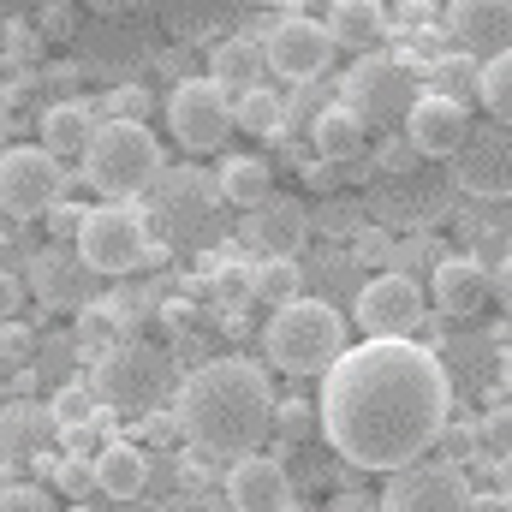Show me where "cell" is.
I'll return each mask as SVG.
<instances>
[{
  "instance_id": "obj_1",
  "label": "cell",
  "mask_w": 512,
  "mask_h": 512,
  "mask_svg": "<svg viewBox=\"0 0 512 512\" xmlns=\"http://www.w3.org/2000/svg\"><path fill=\"white\" fill-rule=\"evenodd\" d=\"M453 411V382L441 352L417 340H364L322 370L316 435L340 453L346 471H405L417 465Z\"/></svg>"
},
{
  "instance_id": "obj_2",
  "label": "cell",
  "mask_w": 512,
  "mask_h": 512,
  "mask_svg": "<svg viewBox=\"0 0 512 512\" xmlns=\"http://www.w3.org/2000/svg\"><path fill=\"white\" fill-rule=\"evenodd\" d=\"M268 417H274V387L251 358H215L203 370H191L179 399H173V429L209 453V459H251L268 441Z\"/></svg>"
},
{
  "instance_id": "obj_3",
  "label": "cell",
  "mask_w": 512,
  "mask_h": 512,
  "mask_svg": "<svg viewBox=\"0 0 512 512\" xmlns=\"http://www.w3.org/2000/svg\"><path fill=\"white\" fill-rule=\"evenodd\" d=\"M262 346L280 364V376H322L346 352V322L328 298H292L268 316Z\"/></svg>"
},
{
  "instance_id": "obj_4",
  "label": "cell",
  "mask_w": 512,
  "mask_h": 512,
  "mask_svg": "<svg viewBox=\"0 0 512 512\" xmlns=\"http://www.w3.org/2000/svg\"><path fill=\"white\" fill-rule=\"evenodd\" d=\"M84 173L102 197L126 203V197H149V185L161 179V143L149 137V126H131V120H96L90 143H84Z\"/></svg>"
},
{
  "instance_id": "obj_5",
  "label": "cell",
  "mask_w": 512,
  "mask_h": 512,
  "mask_svg": "<svg viewBox=\"0 0 512 512\" xmlns=\"http://www.w3.org/2000/svg\"><path fill=\"white\" fill-rule=\"evenodd\" d=\"M96 405L120 417H155V405L173 393V358L149 340H120L96 358Z\"/></svg>"
},
{
  "instance_id": "obj_6",
  "label": "cell",
  "mask_w": 512,
  "mask_h": 512,
  "mask_svg": "<svg viewBox=\"0 0 512 512\" xmlns=\"http://www.w3.org/2000/svg\"><path fill=\"white\" fill-rule=\"evenodd\" d=\"M417 72L411 60H393V54H370V60H352V72L340 78V108L358 120L364 131H393L405 126L411 102H417Z\"/></svg>"
},
{
  "instance_id": "obj_7",
  "label": "cell",
  "mask_w": 512,
  "mask_h": 512,
  "mask_svg": "<svg viewBox=\"0 0 512 512\" xmlns=\"http://www.w3.org/2000/svg\"><path fill=\"white\" fill-rule=\"evenodd\" d=\"M149 227L143 215L126 209V203H102V209H84L78 221V239H72V256L90 268V274H131L149 262Z\"/></svg>"
},
{
  "instance_id": "obj_8",
  "label": "cell",
  "mask_w": 512,
  "mask_h": 512,
  "mask_svg": "<svg viewBox=\"0 0 512 512\" xmlns=\"http://www.w3.org/2000/svg\"><path fill=\"white\" fill-rule=\"evenodd\" d=\"M215 179L203 173V167H161V179L149 185V215H143V227L149 233H161V239H197L203 227H209V215H215Z\"/></svg>"
},
{
  "instance_id": "obj_9",
  "label": "cell",
  "mask_w": 512,
  "mask_h": 512,
  "mask_svg": "<svg viewBox=\"0 0 512 512\" xmlns=\"http://www.w3.org/2000/svg\"><path fill=\"white\" fill-rule=\"evenodd\" d=\"M447 185L471 203H507L512 191V137L507 126H471L447 155Z\"/></svg>"
},
{
  "instance_id": "obj_10",
  "label": "cell",
  "mask_w": 512,
  "mask_h": 512,
  "mask_svg": "<svg viewBox=\"0 0 512 512\" xmlns=\"http://www.w3.org/2000/svg\"><path fill=\"white\" fill-rule=\"evenodd\" d=\"M66 197V167L54 155H42L36 143L24 149H0V215L12 221H36L48 203Z\"/></svg>"
},
{
  "instance_id": "obj_11",
  "label": "cell",
  "mask_w": 512,
  "mask_h": 512,
  "mask_svg": "<svg viewBox=\"0 0 512 512\" xmlns=\"http://www.w3.org/2000/svg\"><path fill=\"white\" fill-rule=\"evenodd\" d=\"M167 126L179 137V149H191V155H209V149H221L227 143V131H233V96H221L209 78H179L173 84V96H167Z\"/></svg>"
},
{
  "instance_id": "obj_12",
  "label": "cell",
  "mask_w": 512,
  "mask_h": 512,
  "mask_svg": "<svg viewBox=\"0 0 512 512\" xmlns=\"http://www.w3.org/2000/svg\"><path fill=\"white\" fill-rule=\"evenodd\" d=\"M471 501V483L453 459H417L405 471H393L382 489V512H465Z\"/></svg>"
},
{
  "instance_id": "obj_13",
  "label": "cell",
  "mask_w": 512,
  "mask_h": 512,
  "mask_svg": "<svg viewBox=\"0 0 512 512\" xmlns=\"http://www.w3.org/2000/svg\"><path fill=\"white\" fill-rule=\"evenodd\" d=\"M262 42V66L274 72V78H286V84H316L322 72H328V60H334V48H328V30L316 24V18H304V12H286L268 36H256Z\"/></svg>"
},
{
  "instance_id": "obj_14",
  "label": "cell",
  "mask_w": 512,
  "mask_h": 512,
  "mask_svg": "<svg viewBox=\"0 0 512 512\" xmlns=\"http://www.w3.org/2000/svg\"><path fill=\"white\" fill-rule=\"evenodd\" d=\"M364 340H411V328H423V286L405 280V274H376L358 286V304H352Z\"/></svg>"
},
{
  "instance_id": "obj_15",
  "label": "cell",
  "mask_w": 512,
  "mask_h": 512,
  "mask_svg": "<svg viewBox=\"0 0 512 512\" xmlns=\"http://www.w3.org/2000/svg\"><path fill=\"white\" fill-rule=\"evenodd\" d=\"M441 30H447L453 54L495 60V54H507V42H512V6L507 0H453L441 12Z\"/></svg>"
},
{
  "instance_id": "obj_16",
  "label": "cell",
  "mask_w": 512,
  "mask_h": 512,
  "mask_svg": "<svg viewBox=\"0 0 512 512\" xmlns=\"http://www.w3.org/2000/svg\"><path fill=\"white\" fill-rule=\"evenodd\" d=\"M24 292L42 298V310H84L96 298V280L66 245H48V251L30 256V274H24Z\"/></svg>"
},
{
  "instance_id": "obj_17",
  "label": "cell",
  "mask_w": 512,
  "mask_h": 512,
  "mask_svg": "<svg viewBox=\"0 0 512 512\" xmlns=\"http://www.w3.org/2000/svg\"><path fill=\"white\" fill-rule=\"evenodd\" d=\"M304 239H310V209L298 197H268L245 215V245H256L268 262H298Z\"/></svg>"
},
{
  "instance_id": "obj_18",
  "label": "cell",
  "mask_w": 512,
  "mask_h": 512,
  "mask_svg": "<svg viewBox=\"0 0 512 512\" xmlns=\"http://www.w3.org/2000/svg\"><path fill=\"white\" fill-rule=\"evenodd\" d=\"M471 131V114L459 108V102H441V96H417L411 102V114H405V126L399 137L417 149V161H447L453 149H459V137Z\"/></svg>"
},
{
  "instance_id": "obj_19",
  "label": "cell",
  "mask_w": 512,
  "mask_h": 512,
  "mask_svg": "<svg viewBox=\"0 0 512 512\" xmlns=\"http://www.w3.org/2000/svg\"><path fill=\"white\" fill-rule=\"evenodd\" d=\"M292 507V477L280 459H233L227 465V512H286Z\"/></svg>"
},
{
  "instance_id": "obj_20",
  "label": "cell",
  "mask_w": 512,
  "mask_h": 512,
  "mask_svg": "<svg viewBox=\"0 0 512 512\" xmlns=\"http://www.w3.org/2000/svg\"><path fill=\"white\" fill-rule=\"evenodd\" d=\"M322 30H328V48L334 54L370 60V54H382L387 30H393V12H387L382 0H334L328 18H322Z\"/></svg>"
},
{
  "instance_id": "obj_21",
  "label": "cell",
  "mask_w": 512,
  "mask_h": 512,
  "mask_svg": "<svg viewBox=\"0 0 512 512\" xmlns=\"http://www.w3.org/2000/svg\"><path fill=\"white\" fill-rule=\"evenodd\" d=\"M429 298H435V316H477L489 298V268L477 256H441L429 274Z\"/></svg>"
},
{
  "instance_id": "obj_22",
  "label": "cell",
  "mask_w": 512,
  "mask_h": 512,
  "mask_svg": "<svg viewBox=\"0 0 512 512\" xmlns=\"http://www.w3.org/2000/svg\"><path fill=\"white\" fill-rule=\"evenodd\" d=\"M90 471H96V489L108 495V501H137L143 489H149V453L137 447V441H102V453L90 459Z\"/></svg>"
},
{
  "instance_id": "obj_23",
  "label": "cell",
  "mask_w": 512,
  "mask_h": 512,
  "mask_svg": "<svg viewBox=\"0 0 512 512\" xmlns=\"http://www.w3.org/2000/svg\"><path fill=\"white\" fill-rule=\"evenodd\" d=\"M262 78H268V66H262V42H256V36H239V30H233V36H221V42L209 48V84H215L221 96H227V90L245 96Z\"/></svg>"
},
{
  "instance_id": "obj_24",
  "label": "cell",
  "mask_w": 512,
  "mask_h": 512,
  "mask_svg": "<svg viewBox=\"0 0 512 512\" xmlns=\"http://www.w3.org/2000/svg\"><path fill=\"white\" fill-rule=\"evenodd\" d=\"M310 143H316V161H322V167H352V161L364 155L370 131L358 126L340 102H328V108L310 120Z\"/></svg>"
},
{
  "instance_id": "obj_25",
  "label": "cell",
  "mask_w": 512,
  "mask_h": 512,
  "mask_svg": "<svg viewBox=\"0 0 512 512\" xmlns=\"http://www.w3.org/2000/svg\"><path fill=\"white\" fill-rule=\"evenodd\" d=\"M54 423H48V411L42 405H30V399H12L6 411H0V471L6 465H18V459H36V447H42V435H48Z\"/></svg>"
},
{
  "instance_id": "obj_26",
  "label": "cell",
  "mask_w": 512,
  "mask_h": 512,
  "mask_svg": "<svg viewBox=\"0 0 512 512\" xmlns=\"http://www.w3.org/2000/svg\"><path fill=\"white\" fill-rule=\"evenodd\" d=\"M90 131H96L90 102H54V108L42 114V143H36V149L54 155V161H66V155H84Z\"/></svg>"
},
{
  "instance_id": "obj_27",
  "label": "cell",
  "mask_w": 512,
  "mask_h": 512,
  "mask_svg": "<svg viewBox=\"0 0 512 512\" xmlns=\"http://www.w3.org/2000/svg\"><path fill=\"white\" fill-rule=\"evenodd\" d=\"M215 197L251 215L256 203L274 197V173H268V161H262V155H233V161L215 173Z\"/></svg>"
},
{
  "instance_id": "obj_28",
  "label": "cell",
  "mask_w": 512,
  "mask_h": 512,
  "mask_svg": "<svg viewBox=\"0 0 512 512\" xmlns=\"http://www.w3.org/2000/svg\"><path fill=\"white\" fill-rule=\"evenodd\" d=\"M233 126L251 131V137H280V131H286V96L268 90V84L245 90V96L233 102Z\"/></svg>"
},
{
  "instance_id": "obj_29",
  "label": "cell",
  "mask_w": 512,
  "mask_h": 512,
  "mask_svg": "<svg viewBox=\"0 0 512 512\" xmlns=\"http://www.w3.org/2000/svg\"><path fill=\"white\" fill-rule=\"evenodd\" d=\"M477 66H483V60H465V54H453V48H447V54H435V60H429V72H423V78H429V96H441V102H459V108H465V102H471V90H477Z\"/></svg>"
},
{
  "instance_id": "obj_30",
  "label": "cell",
  "mask_w": 512,
  "mask_h": 512,
  "mask_svg": "<svg viewBox=\"0 0 512 512\" xmlns=\"http://www.w3.org/2000/svg\"><path fill=\"white\" fill-rule=\"evenodd\" d=\"M471 96L483 102L489 126H507V120H512V48L477 66V90H471Z\"/></svg>"
},
{
  "instance_id": "obj_31",
  "label": "cell",
  "mask_w": 512,
  "mask_h": 512,
  "mask_svg": "<svg viewBox=\"0 0 512 512\" xmlns=\"http://www.w3.org/2000/svg\"><path fill=\"white\" fill-rule=\"evenodd\" d=\"M441 233H405V239H393V256H387V274H405V280H417V274H435V262H441Z\"/></svg>"
},
{
  "instance_id": "obj_32",
  "label": "cell",
  "mask_w": 512,
  "mask_h": 512,
  "mask_svg": "<svg viewBox=\"0 0 512 512\" xmlns=\"http://www.w3.org/2000/svg\"><path fill=\"white\" fill-rule=\"evenodd\" d=\"M251 298L274 304V310L304 298V268L298 262H262V268H251Z\"/></svg>"
},
{
  "instance_id": "obj_33",
  "label": "cell",
  "mask_w": 512,
  "mask_h": 512,
  "mask_svg": "<svg viewBox=\"0 0 512 512\" xmlns=\"http://www.w3.org/2000/svg\"><path fill=\"white\" fill-rule=\"evenodd\" d=\"M96 393H90V382H66L54 399H48V423L54 429H84V423H96Z\"/></svg>"
},
{
  "instance_id": "obj_34",
  "label": "cell",
  "mask_w": 512,
  "mask_h": 512,
  "mask_svg": "<svg viewBox=\"0 0 512 512\" xmlns=\"http://www.w3.org/2000/svg\"><path fill=\"white\" fill-rule=\"evenodd\" d=\"M268 435H280V447L316 441V405H310V399H280L274 417H268Z\"/></svg>"
},
{
  "instance_id": "obj_35",
  "label": "cell",
  "mask_w": 512,
  "mask_h": 512,
  "mask_svg": "<svg viewBox=\"0 0 512 512\" xmlns=\"http://www.w3.org/2000/svg\"><path fill=\"white\" fill-rule=\"evenodd\" d=\"M114 328H126V304H102V298H90V304L78 310V334H84V346H90V340H108Z\"/></svg>"
},
{
  "instance_id": "obj_36",
  "label": "cell",
  "mask_w": 512,
  "mask_h": 512,
  "mask_svg": "<svg viewBox=\"0 0 512 512\" xmlns=\"http://www.w3.org/2000/svg\"><path fill=\"white\" fill-rule=\"evenodd\" d=\"M376 167H382L387 179H405V173H417L423 161H417V149H411L399 131H387V137H376Z\"/></svg>"
},
{
  "instance_id": "obj_37",
  "label": "cell",
  "mask_w": 512,
  "mask_h": 512,
  "mask_svg": "<svg viewBox=\"0 0 512 512\" xmlns=\"http://www.w3.org/2000/svg\"><path fill=\"white\" fill-rule=\"evenodd\" d=\"M30 358H36V328H24L18 316L0 322V364L12 370V364H30Z\"/></svg>"
},
{
  "instance_id": "obj_38",
  "label": "cell",
  "mask_w": 512,
  "mask_h": 512,
  "mask_svg": "<svg viewBox=\"0 0 512 512\" xmlns=\"http://www.w3.org/2000/svg\"><path fill=\"white\" fill-rule=\"evenodd\" d=\"M42 221H48V239L72 251V239H78V221H84V203H66V197H60V203H48V209H42Z\"/></svg>"
},
{
  "instance_id": "obj_39",
  "label": "cell",
  "mask_w": 512,
  "mask_h": 512,
  "mask_svg": "<svg viewBox=\"0 0 512 512\" xmlns=\"http://www.w3.org/2000/svg\"><path fill=\"white\" fill-rule=\"evenodd\" d=\"M102 429H108V411H96V423H84V429H60L66 435V459H96L102 453Z\"/></svg>"
},
{
  "instance_id": "obj_40",
  "label": "cell",
  "mask_w": 512,
  "mask_h": 512,
  "mask_svg": "<svg viewBox=\"0 0 512 512\" xmlns=\"http://www.w3.org/2000/svg\"><path fill=\"white\" fill-rule=\"evenodd\" d=\"M54 489H60V495H72V501L84 507V495L96 489V471H90L84 459H60V465H54Z\"/></svg>"
},
{
  "instance_id": "obj_41",
  "label": "cell",
  "mask_w": 512,
  "mask_h": 512,
  "mask_svg": "<svg viewBox=\"0 0 512 512\" xmlns=\"http://www.w3.org/2000/svg\"><path fill=\"white\" fill-rule=\"evenodd\" d=\"M108 120H131V126H143V120H149V90H143V84H120V90L108 96Z\"/></svg>"
},
{
  "instance_id": "obj_42",
  "label": "cell",
  "mask_w": 512,
  "mask_h": 512,
  "mask_svg": "<svg viewBox=\"0 0 512 512\" xmlns=\"http://www.w3.org/2000/svg\"><path fill=\"white\" fill-rule=\"evenodd\" d=\"M352 239H358V245H352V256H358V262L387 268V256H393V233H387V227H358Z\"/></svg>"
},
{
  "instance_id": "obj_43",
  "label": "cell",
  "mask_w": 512,
  "mask_h": 512,
  "mask_svg": "<svg viewBox=\"0 0 512 512\" xmlns=\"http://www.w3.org/2000/svg\"><path fill=\"white\" fill-rule=\"evenodd\" d=\"M0 512H54V501L36 483H0Z\"/></svg>"
},
{
  "instance_id": "obj_44",
  "label": "cell",
  "mask_w": 512,
  "mask_h": 512,
  "mask_svg": "<svg viewBox=\"0 0 512 512\" xmlns=\"http://www.w3.org/2000/svg\"><path fill=\"white\" fill-rule=\"evenodd\" d=\"M72 24H78V12H72V6H42L30 30H36V36H54V42H66V36H72Z\"/></svg>"
},
{
  "instance_id": "obj_45",
  "label": "cell",
  "mask_w": 512,
  "mask_h": 512,
  "mask_svg": "<svg viewBox=\"0 0 512 512\" xmlns=\"http://www.w3.org/2000/svg\"><path fill=\"white\" fill-rule=\"evenodd\" d=\"M155 512H227L221 495H203V489H185V495H167Z\"/></svg>"
},
{
  "instance_id": "obj_46",
  "label": "cell",
  "mask_w": 512,
  "mask_h": 512,
  "mask_svg": "<svg viewBox=\"0 0 512 512\" xmlns=\"http://www.w3.org/2000/svg\"><path fill=\"white\" fill-rule=\"evenodd\" d=\"M36 54H42V36L30 24H12L6 30V60H36Z\"/></svg>"
},
{
  "instance_id": "obj_47",
  "label": "cell",
  "mask_w": 512,
  "mask_h": 512,
  "mask_svg": "<svg viewBox=\"0 0 512 512\" xmlns=\"http://www.w3.org/2000/svg\"><path fill=\"white\" fill-rule=\"evenodd\" d=\"M221 298L227 304H245L251 298V268H221Z\"/></svg>"
},
{
  "instance_id": "obj_48",
  "label": "cell",
  "mask_w": 512,
  "mask_h": 512,
  "mask_svg": "<svg viewBox=\"0 0 512 512\" xmlns=\"http://www.w3.org/2000/svg\"><path fill=\"white\" fill-rule=\"evenodd\" d=\"M18 304H24V280L18 274H0V322H12Z\"/></svg>"
},
{
  "instance_id": "obj_49",
  "label": "cell",
  "mask_w": 512,
  "mask_h": 512,
  "mask_svg": "<svg viewBox=\"0 0 512 512\" xmlns=\"http://www.w3.org/2000/svg\"><path fill=\"white\" fill-rule=\"evenodd\" d=\"M322 227H334L328 239H346V227H358V209H352V203H334V209L322 215Z\"/></svg>"
},
{
  "instance_id": "obj_50",
  "label": "cell",
  "mask_w": 512,
  "mask_h": 512,
  "mask_svg": "<svg viewBox=\"0 0 512 512\" xmlns=\"http://www.w3.org/2000/svg\"><path fill=\"white\" fill-rule=\"evenodd\" d=\"M328 512H382L376 507V495H358V489H346V495H334Z\"/></svg>"
},
{
  "instance_id": "obj_51",
  "label": "cell",
  "mask_w": 512,
  "mask_h": 512,
  "mask_svg": "<svg viewBox=\"0 0 512 512\" xmlns=\"http://www.w3.org/2000/svg\"><path fill=\"white\" fill-rule=\"evenodd\" d=\"M483 441L495 447V465H501V447H507V411H495V417L483 423Z\"/></svg>"
},
{
  "instance_id": "obj_52",
  "label": "cell",
  "mask_w": 512,
  "mask_h": 512,
  "mask_svg": "<svg viewBox=\"0 0 512 512\" xmlns=\"http://www.w3.org/2000/svg\"><path fill=\"white\" fill-rule=\"evenodd\" d=\"M42 78H48V84H60V90H72V84L84 78V66H42Z\"/></svg>"
},
{
  "instance_id": "obj_53",
  "label": "cell",
  "mask_w": 512,
  "mask_h": 512,
  "mask_svg": "<svg viewBox=\"0 0 512 512\" xmlns=\"http://www.w3.org/2000/svg\"><path fill=\"white\" fill-rule=\"evenodd\" d=\"M304 185H310V191H334V167L310 161V167H304Z\"/></svg>"
},
{
  "instance_id": "obj_54",
  "label": "cell",
  "mask_w": 512,
  "mask_h": 512,
  "mask_svg": "<svg viewBox=\"0 0 512 512\" xmlns=\"http://www.w3.org/2000/svg\"><path fill=\"white\" fill-rule=\"evenodd\" d=\"M465 512H507V495H471Z\"/></svg>"
},
{
  "instance_id": "obj_55",
  "label": "cell",
  "mask_w": 512,
  "mask_h": 512,
  "mask_svg": "<svg viewBox=\"0 0 512 512\" xmlns=\"http://www.w3.org/2000/svg\"><path fill=\"white\" fill-rule=\"evenodd\" d=\"M0 143H6V102H0Z\"/></svg>"
},
{
  "instance_id": "obj_56",
  "label": "cell",
  "mask_w": 512,
  "mask_h": 512,
  "mask_svg": "<svg viewBox=\"0 0 512 512\" xmlns=\"http://www.w3.org/2000/svg\"><path fill=\"white\" fill-rule=\"evenodd\" d=\"M72 512H96V507H72Z\"/></svg>"
},
{
  "instance_id": "obj_57",
  "label": "cell",
  "mask_w": 512,
  "mask_h": 512,
  "mask_svg": "<svg viewBox=\"0 0 512 512\" xmlns=\"http://www.w3.org/2000/svg\"><path fill=\"white\" fill-rule=\"evenodd\" d=\"M0 483H6V471H0Z\"/></svg>"
},
{
  "instance_id": "obj_58",
  "label": "cell",
  "mask_w": 512,
  "mask_h": 512,
  "mask_svg": "<svg viewBox=\"0 0 512 512\" xmlns=\"http://www.w3.org/2000/svg\"><path fill=\"white\" fill-rule=\"evenodd\" d=\"M0 370H6V364H0Z\"/></svg>"
}]
</instances>
